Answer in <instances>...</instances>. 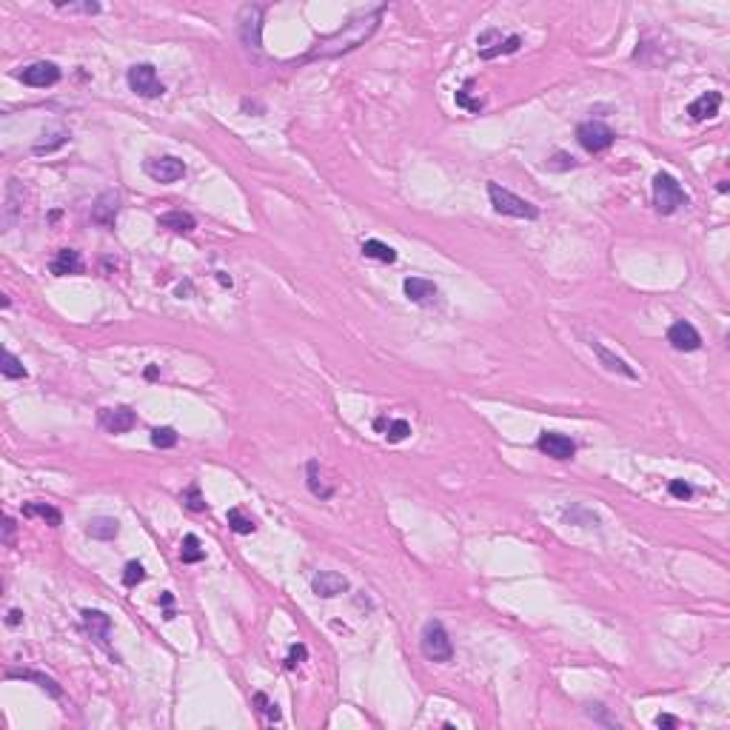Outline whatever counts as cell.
<instances>
[{"label":"cell","mask_w":730,"mask_h":730,"mask_svg":"<svg viewBox=\"0 0 730 730\" xmlns=\"http://www.w3.org/2000/svg\"><path fill=\"white\" fill-rule=\"evenodd\" d=\"M157 226L172 229L177 234H189V232H194V217L186 214V211H166V214L157 217Z\"/></svg>","instance_id":"obj_21"},{"label":"cell","mask_w":730,"mask_h":730,"mask_svg":"<svg viewBox=\"0 0 730 730\" xmlns=\"http://www.w3.org/2000/svg\"><path fill=\"white\" fill-rule=\"evenodd\" d=\"M656 724H659V727H676V719L674 716H659V719H656Z\"/></svg>","instance_id":"obj_41"},{"label":"cell","mask_w":730,"mask_h":730,"mask_svg":"<svg viewBox=\"0 0 730 730\" xmlns=\"http://www.w3.org/2000/svg\"><path fill=\"white\" fill-rule=\"evenodd\" d=\"M685 203H688L685 189L668 172H659L653 177V205H656V211H659V214H674Z\"/></svg>","instance_id":"obj_4"},{"label":"cell","mask_w":730,"mask_h":730,"mask_svg":"<svg viewBox=\"0 0 730 730\" xmlns=\"http://www.w3.org/2000/svg\"><path fill=\"white\" fill-rule=\"evenodd\" d=\"M454 100H457V106H462V109H468V112H479V109H482V100H471V97H468V89L457 92Z\"/></svg>","instance_id":"obj_36"},{"label":"cell","mask_w":730,"mask_h":730,"mask_svg":"<svg viewBox=\"0 0 730 730\" xmlns=\"http://www.w3.org/2000/svg\"><path fill=\"white\" fill-rule=\"evenodd\" d=\"M419 645H422L425 659H431V662H451L454 659V645H451V636L443 628V622H428L422 628Z\"/></svg>","instance_id":"obj_3"},{"label":"cell","mask_w":730,"mask_h":730,"mask_svg":"<svg viewBox=\"0 0 730 730\" xmlns=\"http://www.w3.org/2000/svg\"><path fill=\"white\" fill-rule=\"evenodd\" d=\"M588 345L594 348V354L599 357V362L605 365V369H608V371H614V374H622V377H628V380H636V371L630 369V365H628V362H625L622 357H616V354H614L611 348H605V345H602L599 340H591Z\"/></svg>","instance_id":"obj_16"},{"label":"cell","mask_w":730,"mask_h":730,"mask_svg":"<svg viewBox=\"0 0 730 730\" xmlns=\"http://www.w3.org/2000/svg\"><path fill=\"white\" fill-rule=\"evenodd\" d=\"M226 520H229V525H232V531H234V534H254V528H257V525H254V520H251V517H246L240 508H232Z\"/></svg>","instance_id":"obj_31"},{"label":"cell","mask_w":730,"mask_h":730,"mask_svg":"<svg viewBox=\"0 0 730 730\" xmlns=\"http://www.w3.org/2000/svg\"><path fill=\"white\" fill-rule=\"evenodd\" d=\"M614 131L602 123V120H588V123H582L579 128H576V140H579V145L585 152H591V155H597V152H605L608 145L614 143Z\"/></svg>","instance_id":"obj_6"},{"label":"cell","mask_w":730,"mask_h":730,"mask_svg":"<svg viewBox=\"0 0 730 730\" xmlns=\"http://www.w3.org/2000/svg\"><path fill=\"white\" fill-rule=\"evenodd\" d=\"M18 78H20L26 86L46 89V86H54V83L60 80V68H57L54 63H46V60H40V63H32V66L20 68V71H18Z\"/></svg>","instance_id":"obj_9"},{"label":"cell","mask_w":730,"mask_h":730,"mask_svg":"<svg viewBox=\"0 0 730 730\" xmlns=\"http://www.w3.org/2000/svg\"><path fill=\"white\" fill-rule=\"evenodd\" d=\"M57 9H66V12H86V15H97V12H100V4H68V6L57 4Z\"/></svg>","instance_id":"obj_37"},{"label":"cell","mask_w":730,"mask_h":730,"mask_svg":"<svg viewBox=\"0 0 730 730\" xmlns=\"http://www.w3.org/2000/svg\"><path fill=\"white\" fill-rule=\"evenodd\" d=\"M143 172L149 174L155 183H177L186 174V163L172 157V155H163V157H149V160H145Z\"/></svg>","instance_id":"obj_7"},{"label":"cell","mask_w":730,"mask_h":730,"mask_svg":"<svg viewBox=\"0 0 730 730\" xmlns=\"http://www.w3.org/2000/svg\"><path fill=\"white\" fill-rule=\"evenodd\" d=\"M12 534H15V520L6 517V525H4V542L12 545Z\"/></svg>","instance_id":"obj_40"},{"label":"cell","mask_w":730,"mask_h":730,"mask_svg":"<svg viewBox=\"0 0 730 730\" xmlns=\"http://www.w3.org/2000/svg\"><path fill=\"white\" fill-rule=\"evenodd\" d=\"M306 471H309V491H311L314 496H320V499H328V496L334 493V488H331V485H325V482L320 479V474H317V471H320V465L311 460Z\"/></svg>","instance_id":"obj_29"},{"label":"cell","mask_w":730,"mask_h":730,"mask_svg":"<svg viewBox=\"0 0 730 730\" xmlns=\"http://www.w3.org/2000/svg\"><path fill=\"white\" fill-rule=\"evenodd\" d=\"M145 377H149V380H157V365H149V369H145Z\"/></svg>","instance_id":"obj_43"},{"label":"cell","mask_w":730,"mask_h":730,"mask_svg":"<svg viewBox=\"0 0 730 730\" xmlns=\"http://www.w3.org/2000/svg\"><path fill=\"white\" fill-rule=\"evenodd\" d=\"M254 702L260 705V710H263V713H268V719H274V722L280 719V710H277V705H271V702L265 699V693H257V696H254Z\"/></svg>","instance_id":"obj_39"},{"label":"cell","mask_w":730,"mask_h":730,"mask_svg":"<svg viewBox=\"0 0 730 730\" xmlns=\"http://www.w3.org/2000/svg\"><path fill=\"white\" fill-rule=\"evenodd\" d=\"M311 591L323 599H331V597H340L348 591V579L334 573V570H320L314 579H311Z\"/></svg>","instance_id":"obj_12"},{"label":"cell","mask_w":730,"mask_h":730,"mask_svg":"<svg viewBox=\"0 0 730 730\" xmlns=\"http://www.w3.org/2000/svg\"><path fill=\"white\" fill-rule=\"evenodd\" d=\"M117 194L114 191H103L97 200H95V205H92V220L97 223V226H106V229H112L114 226V220H117Z\"/></svg>","instance_id":"obj_15"},{"label":"cell","mask_w":730,"mask_h":730,"mask_svg":"<svg viewBox=\"0 0 730 730\" xmlns=\"http://www.w3.org/2000/svg\"><path fill=\"white\" fill-rule=\"evenodd\" d=\"M9 679H26V682H37L43 690H49L52 696H60L63 690L57 688V682L54 679H49V676H43V674H37V671H9L6 674Z\"/></svg>","instance_id":"obj_23"},{"label":"cell","mask_w":730,"mask_h":730,"mask_svg":"<svg viewBox=\"0 0 730 730\" xmlns=\"http://www.w3.org/2000/svg\"><path fill=\"white\" fill-rule=\"evenodd\" d=\"M362 254L371 257V260H380V263H394L397 260V251L380 240H365L362 243Z\"/></svg>","instance_id":"obj_25"},{"label":"cell","mask_w":730,"mask_h":730,"mask_svg":"<svg viewBox=\"0 0 730 730\" xmlns=\"http://www.w3.org/2000/svg\"><path fill=\"white\" fill-rule=\"evenodd\" d=\"M180 559H183L186 565H194V562H203V559H205V551L200 548V539H197L194 534H189V537L183 539V548H180Z\"/></svg>","instance_id":"obj_30"},{"label":"cell","mask_w":730,"mask_h":730,"mask_svg":"<svg viewBox=\"0 0 730 730\" xmlns=\"http://www.w3.org/2000/svg\"><path fill=\"white\" fill-rule=\"evenodd\" d=\"M49 268H52L54 277L80 274V271H83V260H80V254H78L75 249H60V251L54 254V260L49 263Z\"/></svg>","instance_id":"obj_17"},{"label":"cell","mask_w":730,"mask_h":730,"mask_svg":"<svg viewBox=\"0 0 730 730\" xmlns=\"http://www.w3.org/2000/svg\"><path fill=\"white\" fill-rule=\"evenodd\" d=\"M719 106H722V95L719 92H705L688 106V114H690V120H707L719 112Z\"/></svg>","instance_id":"obj_18"},{"label":"cell","mask_w":730,"mask_h":730,"mask_svg":"<svg viewBox=\"0 0 730 730\" xmlns=\"http://www.w3.org/2000/svg\"><path fill=\"white\" fill-rule=\"evenodd\" d=\"M402 288H405V297H408L411 303H419V306L433 303L436 294H440V288H436L431 280H425V277H408V280L402 282Z\"/></svg>","instance_id":"obj_14"},{"label":"cell","mask_w":730,"mask_h":730,"mask_svg":"<svg viewBox=\"0 0 730 730\" xmlns=\"http://www.w3.org/2000/svg\"><path fill=\"white\" fill-rule=\"evenodd\" d=\"M537 445H539L542 454H548V457H554V460H570V457L576 454V445H573L570 436L556 433V431L539 433V443H537Z\"/></svg>","instance_id":"obj_10"},{"label":"cell","mask_w":730,"mask_h":730,"mask_svg":"<svg viewBox=\"0 0 730 730\" xmlns=\"http://www.w3.org/2000/svg\"><path fill=\"white\" fill-rule=\"evenodd\" d=\"M260 29H263V6H243L240 9V37L246 49L260 52Z\"/></svg>","instance_id":"obj_8"},{"label":"cell","mask_w":730,"mask_h":730,"mask_svg":"<svg viewBox=\"0 0 730 730\" xmlns=\"http://www.w3.org/2000/svg\"><path fill=\"white\" fill-rule=\"evenodd\" d=\"M183 502H186V508H191V510H205V502H203V496H200V491H197V485H189L186 491H183V496H180Z\"/></svg>","instance_id":"obj_34"},{"label":"cell","mask_w":730,"mask_h":730,"mask_svg":"<svg viewBox=\"0 0 730 730\" xmlns=\"http://www.w3.org/2000/svg\"><path fill=\"white\" fill-rule=\"evenodd\" d=\"M117 520H109V517H100V520H92L89 525V537L92 539H114L117 537Z\"/></svg>","instance_id":"obj_28"},{"label":"cell","mask_w":730,"mask_h":730,"mask_svg":"<svg viewBox=\"0 0 730 730\" xmlns=\"http://www.w3.org/2000/svg\"><path fill=\"white\" fill-rule=\"evenodd\" d=\"M137 422V414L128 408V405H120V408H103L100 411V425L109 431V433H126L131 431Z\"/></svg>","instance_id":"obj_11"},{"label":"cell","mask_w":730,"mask_h":730,"mask_svg":"<svg viewBox=\"0 0 730 730\" xmlns=\"http://www.w3.org/2000/svg\"><path fill=\"white\" fill-rule=\"evenodd\" d=\"M377 428L380 431H385V436H388V443H402L405 436L411 433V425L405 422V419H377Z\"/></svg>","instance_id":"obj_26"},{"label":"cell","mask_w":730,"mask_h":730,"mask_svg":"<svg viewBox=\"0 0 730 730\" xmlns=\"http://www.w3.org/2000/svg\"><path fill=\"white\" fill-rule=\"evenodd\" d=\"M80 616H83V625H86V630L92 633V639H97L100 645H106V642H109V630H112V619H109L103 611H83Z\"/></svg>","instance_id":"obj_19"},{"label":"cell","mask_w":730,"mask_h":730,"mask_svg":"<svg viewBox=\"0 0 730 730\" xmlns=\"http://www.w3.org/2000/svg\"><path fill=\"white\" fill-rule=\"evenodd\" d=\"M0 374H4L6 380H23V377H26L23 362H20L9 348L4 351V357H0Z\"/></svg>","instance_id":"obj_24"},{"label":"cell","mask_w":730,"mask_h":730,"mask_svg":"<svg viewBox=\"0 0 730 730\" xmlns=\"http://www.w3.org/2000/svg\"><path fill=\"white\" fill-rule=\"evenodd\" d=\"M128 89L137 92L140 97H163V92H166L152 63H140V66L128 68Z\"/></svg>","instance_id":"obj_5"},{"label":"cell","mask_w":730,"mask_h":730,"mask_svg":"<svg viewBox=\"0 0 730 730\" xmlns=\"http://www.w3.org/2000/svg\"><path fill=\"white\" fill-rule=\"evenodd\" d=\"M303 659H306V645H294L288 653V659H285V668H297Z\"/></svg>","instance_id":"obj_38"},{"label":"cell","mask_w":730,"mask_h":730,"mask_svg":"<svg viewBox=\"0 0 730 730\" xmlns=\"http://www.w3.org/2000/svg\"><path fill=\"white\" fill-rule=\"evenodd\" d=\"M152 445L155 448H174L177 445V431L174 428H155L152 431Z\"/></svg>","instance_id":"obj_32"},{"label":"cell","mask_w":730,"mask_h":730,"mask_svg":"<svg viewBox=\"0 0 730 730\" xmlns=\"http://www.w3.org/2000/svg\"><path fill=\"white\" fill-rule=\"evenodd\" d=\"M668 342H671L676 351H696V348L702 345V337H699V331H696L690 323L676 320V323L668 328Z\"/></svg>","instance_id":"obj_13"},{"label":"cell","mask_w":730,"mask_h":730,"mask_svg":"<svg viewBox=\"0 0 730 730\" xmlns=\"http://www.w3.org/2000/svg\"><path fill=\"white\" fill-rule=\"evenodd\" d=\"M383 12H385V6H374V9H365V12L354 15L340 32H334V35H328V37H320V43L306 54V60L337 57V54H345V52L359 49L365 40H369V37L377 32Z\"/></svg>","instance_id":"obj_1"},{"label":"cell","mask_w":730,"mask_h":730,"mask_svg":"<svg viewBox=\"0 0 730 730\" xmlns=\"http://www.w3.org/2000/svg\"><path fill=\"white\" fill-rule=\"evenodd\" d=\"M20 616H23V614H20V611H9V616H6V622H9V625H20Z\"/></svg>","instance_id":"obj_42"},{"label":"cell","mask_w":730,"mask_h":730,"mask_svg":"<svg viewBox=\"0 0 730 730\" xmlns=\"http://www.w3.org/2000/svg\"><path fill=\"white\" fill-rule=\"evenodd\" d=\"M488 197H491V205L493 211L499 214H508V217H520V220H537L539 217V208L522 197H517L514 191L502 189L499 183H488Z\"/></svg>","instance_id":"obj_2"},{"label":"cell","mask_w":730,"mask_h":730,"mask_svg":"<svg viewBox=\"0 0 730 730\" xmlns=\"http://www.w3.org/2000/svg\"><path fill=\"white\" fill-rule=\"evenodd\" d=\"M668 491H671V496H676V499H690V496H693V488H690L688 482H682V479H674V482L668 485Z\"/></svg>","instance_id":"obj_35"},{"label":"cell","mask_w":730,"mask_h":730,"mask_svg":"<svg viewBox=\"0 0 730 730\" xmlns=\"http://www.w3.org/2000/svg\"><path fill=\"white\" fill-rule=\"evenodd\" d=\"M143 579H145V568H143L140 562H128V565H126V573H123V585H126V588H134V585H140Z\"/></svg>","instance_id":"obj_33"},{"label":"cell","mask_w":730,"mask_h":730,"mask_svg":"<svg viewBox=\"0 0 730 730\" xmlns=\"http://www.w3.org/2000/svg\"><path fill=\"white\" fill-rule=\"evenodd\" d=\"M18 197L23 200V191H20L18 180H9V186H6V205H4V232L15 229V223H18V214H20Z\"/></svg>","instance_id":"obj_20"},{"label":"cell","mask_w":730,"mask_h":730,"mask_svg":"<svg viewBox=\"0 0 730 730\" xmlns=\"http://www.w3.org/2000/svg\"><path fill=\"white\" fill-rule=\"evenodd\" d=\"M23 514H26V517H40V520L49 522L52 528H57V525L63 522L60 510H57L54 505H49V502H26V505H23Z\"/></svg>","instance_id":"obj_22"},{"label":"cell","mask_w":730,"mask_h":730,"mask_svg":"<svg viewBox=\"0 0 730 730\" xmlns=\"http://www.w3.org/2000/svg\"><path fill=\"white\" fill-rule=\"evenodd\" d=\"M520 46H522V37H520V35H510L508 40H499L496 46L479 52V57H482V60H493V57H499V54H514V52H520Z\"/></svg>","instance_id":"obj_27"}]
</instances>
